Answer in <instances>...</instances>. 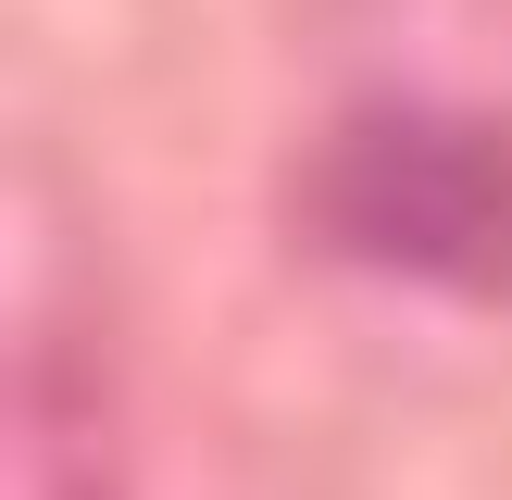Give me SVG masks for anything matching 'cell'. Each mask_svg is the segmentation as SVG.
Instances as JSON below:
<instances>
[{"mask_svg":"<svg viewBox=\"0 0 512 500\" xmlns=\"http://www.w3.org/2000/svg\"><path fill=\"white\" fill-rule=\"evenodd\" d=\"M325 225L413 275H488L512 250V150L438 113H375L325 150Z\"/></svg>","mask_w":512,"mask_h":500,"instance_id":"obj_1","label":"cell"}]
</instances>
